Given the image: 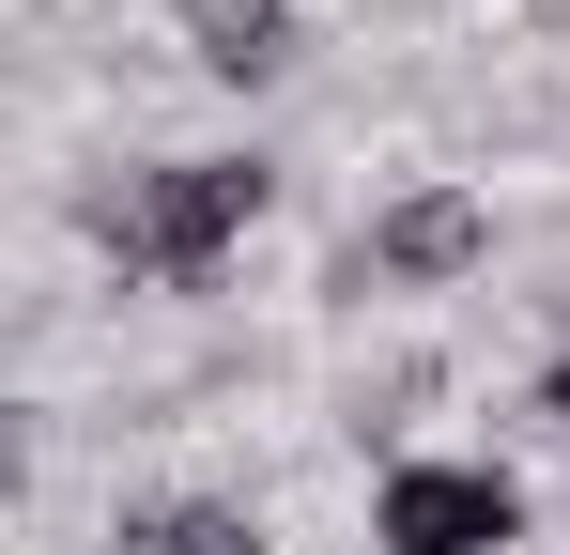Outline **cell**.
<instances>
[{"instance_id": "obj_1", "label": "cell", "mask_w": 570, "mask_h": 555, "mask_svg": "<svg viewBox=\"0 0 570 555\" xmlns=\"http://www.w3.org/2000/svg\"><path fill=\"white\" fill-rule=\"evenodd\" d=\"M78 216H94V247L139 293H216L232 247L278 216V155H155L124 185H78Z\"/></svg>"}, {"instance_id": "obj_2", "label": "cell", "mask_w": 570, "mask_h": 555, "mask_svg": "<svg viewBox=\"0 0 570 555\" xmlns=\"http://www.w3.org/2000/svg\"><path fill=\"white\" fill-rule=\"evenodd\" d=\"M524 541V478L509 463H385L371 478V555H509Z\"/></svg>"}, {"instance_id": "obj_3", "label": "cell", "mask_w": 570, "mask_h": 555, "mask_svg": "<svg viewBox=\"0 0 570 555\" xmlns=\"http://www.w3.org/2000/svg\"><path fill=\"white\" fill-rule=\"evenodd\" d=\"M493 263V201L478 185H401L371 232H355V263H340V293H463V278Z\"/></svg>"}, {"instance_id": "obj_4", "label": "cell", "mask_w": 570, "mask_h": 555, "mask_svg": "<svg viewBox=\"0 0 570 555\" xmlns=\"http://www.w3.org/2000/svg\"><path fill=\"white\" fill-rule=\"evenodd\" d=\"M170 31H186V62L216 93H278L308 62V31H293V0H170Z\"/></svg>"}, {"instance_id": "obj_5", "label": "cell", "mask_w": 570, "mask_h": 555, "mask_svg": "<svg viewBox=\"0 0 570 555\" xmlns=\"http://www.w3.org/2000/svg\"><path fill=\"white\" fill-rule=\"evenodd\" d=\"M540 417H556V432H570V356H556V370H540Z\"/></svg>"}]
</instances>
